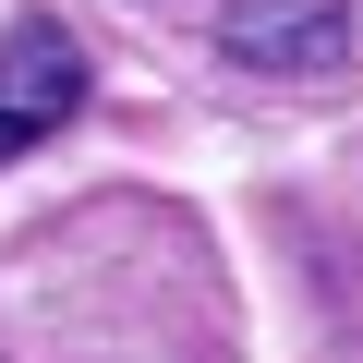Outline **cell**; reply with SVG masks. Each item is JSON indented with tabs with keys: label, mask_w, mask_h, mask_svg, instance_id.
Returning a JSON list of instances; mask_svg holds the SVG:
<instances>
[{
	"label": "cell",
	"mask_w": 363,
	"mask_h": 363,
	"mask_svg": "<svg viewBox=\"0 0 363 363\" xmlns=\"http://www.w3.org/2000/svg\"><path fill=\"white\" fill-rule=\"evenodd\" d=\"M218 49L242 73H351V0H230L218 13Z\"/></svg>",
	"instance_id": "obj_2"
},
{
	"label": "cell",
	"mask_w": 363,
	"mask_h": 363,
	"mask_svg": "<svg viewBox=\"0 0 363 363\" xmlns=\"http://www.w3.org/2000/svg\"><path fill=\"white\" fill-rule=\"evenodd\" d=\"M73 109H85V49H73V25L25 13L13 37H0V157H37Z\"/></svg>",
	"instance_id": "obj_1"
}]
</instances>
